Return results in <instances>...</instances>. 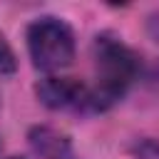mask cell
Returning <instances> with one entry per match:
<instances>
[{
	"label": "cell",
	"mask_w": 159,
	"mask_h": 159,
	"mask_svg": "<svg viewBox=\"0 0 159 159\" xmlns=\"http://www.w3.org/2000/svg\"><path fill=\"white\" fill-rule=\"evenodd\" d=\"M35 94L47 109L92 112V107H89V84L75 80V77H45L35 84Z\"/></svg>",
	"instance_id": "3957f363"
},
{
	"label": "cell",
	"mask_w": 159,
	"mask_h": 159,
	"mask_svg": "<svg viewBox=\"0 0 159 159\" xmlns=\"http://www.w3.org/2000/svg\"><path fill=\"white\" fill-rule=\"evenodd\" d=\"M7 159H22V157H7Z\"/></svg>",
	"instance_id": "52a82bcc"
},
{
	"label": "cell",
	"mask_w": 159,
	"mask_h": 159,
	"mask_svg": "<svg viewBox=\"0 0 159 159\" xmlns=\"http://www.w3.org/2000/svg\"><path fill=\"white\" fill-rule=\"evenodd\" d=\"M15 70H17L15 52H12V47L5 42V37L0 35V75H12Z\"/></svg>",
	"instance_id": "5b68a950"
},
{
	"label": "cell",
	"mask_w": 159,
	"mask_h": 159,
	"mask_svg": "<svg viewBox=\"0 0 159 159\" xmlns=\"http://www.w3.org/2000/svg\"><path fill=\"white\" fill-rule=\"evenodd\" d=\"M92 57L94 84H89V107L92 112H102L124 97V92L139 72V57L129 45H124L119 37L109 32L94 37Z\"/></svg>",
	"instance_id": "6da1fadb"
},
{
	"label": "cell",
	"mask_w": 159,
	"mask_h": 159,
	"mask_svg": "<svg viewBox=\"0 0 159 159\" xmlns=\"http://www.w3.org/2000/svg\"><path fill=\"white\" fill-rule=\"evenodd\" d=\"M27 139H30L32 152L40 159H70V152H72L70 139H67V134H62L55 127H47V124L32 127Z\"/></svg>",
	"instance_id": "277c9868"
},
{
	"label": "cell",
	"mask_w": 159,
	"mask_h": 159,
	"mask_svg": "<svg viewBox=\"0 0 159 159\" xmlns=\"http://www.w3.org/2000/svg\"><path fill=\"white\" fill-rule=\"evenodd\" d=\"M27 52L42 72L65 70L75 60V32L60 17H37L27 27Z\"/></svg>",
	"instance_id": "7a4b0ae2"
},
{
	"label": "cell",
	"mask_w": 159,
	"mask_h": 159,
	"mask_svg": "<svg viewBox=\"0 0 159 159\" xmlns=\"http://www.w3.org/2000/svg\"><path fill=\"white\" fill-rule=\"evenodd\" d=\"M149 32H152V37L159 42V15H154V17L149 20Z\"/></svg>",
	"instance_id": "8992f818"
}]
</instances>
